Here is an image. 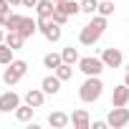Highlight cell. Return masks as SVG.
Returning a JSON list of instances; mask_svg holds the SVG:
<instances>
[{
    "label": "cell",
    "instance_id": "obj_25",
    "mask_svg": "<svg viewBox=\"0 0 129 129\" xmlns=\"http://www.w3.org/2000/svg\"><path fill=\"white\" fill-rule=\"evenodd\" d=\"M51 18H53V23H58V25H66V23H69V18H71V15H66V13H63V10H58V8H56V10H53V15H51Z\"/></svg>",
    "mask_w": 129,
    "mask_h": 129
},
{
    "label": "cell",
    "instance_id": "obj_3",
    "mask_svg": "<svg viewBox=\"0 0 129 129\" xmlns=\"http://www.w3.org/2000/svg\"><path fill=\"white\" fill-rule=\"evenodd\" d=\"M25 74H28V61L13 58L8 66H5V71H3V84H5V86H15Z\"/></svg>",
    "mask_w": 129,
    "mask_h": 129
},
{
    "label": "cell",
    "instance_id": "obj_13",
    "mask_svg": "<svg viewBox=\"0 0 129 129\" xmlns=\"http://www.w3.org/2000/svg\"><path fill=\"white\" fill-rule=\"evenodd\" d=\"M43 101H46V91H43V89H30V91H25V104L41 109Z\"/></svg>",
    "mask_w": 129,
    "mask_h": 129
},
{
    "label": "cell",
    "instance_id": "obj_15",
    "mask_svg": "<svg viewBox=\"0 0 129 129\" xmlns=\"http://www.w3.org/2000/svg\"><path fill=\"white\" fill-rule=\"evenodd\" d=\"M5 43H8L13 51H18V48H23V43H25V36H23L20 30H8V33H5Z\"/></svg>",
    "mask_w": 129,
    "mask_h": 129
},
{
    "label": "cell",
    "instance_id": "obj_22",
    "mask_svg": "<svg viewBox=\"0 0 129 129\" xmlns=\"http://www.w3.org/2000/svg\"><path fill=\"white\" fill-rule=\"evenodd\" d=\"M53 74H56V76H58L61 81H69V79L74 76V66H71V63H66V61H63V63H61V66H58V69H56Z\"/></svg>",
    "mask_w": 129,
    "mask_h": 129
},
{
    "label": "cell",
    "instance_id": "obj_14",
    "mask_svg": "<svg viewBox=\"0 0 129 129\" xmlns=\"http://www.w3.org/2000/svg\"><path fill=\"white\" fill-rule=\"evenodd\" d=\"M58 10H63L66 15H79L81 13V3L79 0H61V3H56Z\"/></svg>",
    "mask_w": 129,
    "mask_h": 129
},
{
    "label": "cell",
    "instance_id": "obj_28",
    "mask_svg": "<svg viewBox=\"0 0 129 129\" xmlns=\"http://www.w3.org/2000/svg\"><path fill=\"white\" fill-rule=\"evenodd\" d=\"M23 5H25V8H36V5H38V0H23Z\"/></svg>",
    "mask_w": 129,
    "mask_h": 129
},
{
    "label": "cell",
    "instance_id": "obj_4",
    "mask_svg": "<svg viewBox=\"0 0 129 129\" xmlns=\"http://www.w3.org/2000/svg\"><path fill=\"white\" fill-rule=\"evenodd\" d=\"M104 69H106V66H104L101 56H99V58H96V56H84V58H79V71H81L84 76H101Z\"/></svg>",
    "mask_w": 129,
    "mask_h": 129
},
{
    "label": "cell",
    "instance_id": "obj_10",
    "mask_svg": "<svg viewBox=\"0 0 129 129\" xmlns=\"http://www.w3.org/2000/svg\"><path fill=\"white\" fill-rule=\"evenodd\" d=\"M126 104H129V86L126 84L114 86V91H111V106H126Z\"/></svg>",
    "mask_w": 129,
    "mask_h": 129
},
{
    "label": "cell",
    "instance_id": "obj_29",
    "mask_svg": "<svg viewBox=\"0 0 129 129\" xmlns=\"http://www.w3.org/2000/svg\"><path fill=\"white\" fill-rule=\"evenodd\" d=\"M8 3H10L13 8H18V5H23V0H8Z\"/></svg>",
    "mask_w": 129,
    "mask_h": 129
},
{
    "label": "cell",
    "instance_id": "obj_27",
    "mask_svg": "<svg viewBox=\"0 0 129 129\" xmlns=\"http://www.w3.org/2000/svg\"><path fill=\"white\" fill-rule=\"evenodd\" d=\"M91 126H94V129H106V126H109V121H106V119H104V121H94Z\"/></svg>",
    "mask_w": 129,
    "mask_h": 129
},
{
    "label": "cell",
    "instance_id": "obj_17",
    "mask_svg": "<svg viewBox=\"0 0 129 129\" xmlns=\"http://www.w3.org/2000/svg\"><path fill=\"white\" fill-rule=\"evenodd\" d=\"M53 10H56L53 0H38V5H36V15H43V18H51Z\"/></svg>",
    "mask_w": 129,
    "mask_h": 129
},
{
    "label": "cell",
    "instance_id": "obj_24",
    "mask_svg": "<svg viewBox=\"0 0 129 129\" xmlns=\"http://www.w3.org/2000/svg\"><path fill=\"white\" fill-rule=\"evenodd\" d=\"M79 3H81V13L86 15H94L99 10V0H79Z\"/></svg>",
    "mask_w": 129,
    "mask_h": 129
},
{
    "label": "cell",
    "instance_id": "obj_20",
    "mask_svg": "<svg viewBox=\"0 0 129 129\" xmlns=\"http://www.w3.org/2000/svg\"><path fill=\"white\" fill-rule=\"evenodd\" d=\"M114 3H116V0H99V10H96V13H99V15H104V18H111V15H114V10H116V8H114Z\"/></svg>",
    "mask_w": 129,
    "mask_h": 129
},
{
    "label": "cell",
    "instance_id": "obj_23",
    "mask_svg": "<svg viewBox=\"0 0 129 129\" xmlns=\"http://www.w3.org/2000/svg\"><path fill=\"white\" fill-rule=\"evenodd\" d=\"M10 61H13V48L3 41V43H0V66H8Z\"/></svg>",
    "mask_w": 129,
    "mask_h": 129
},
{
    "label": "cell",
    "instance_id": "obj_26",
    "mask_svg": "<svg viewBox=\"0 0 129 129\" xmlns=\"http://www.w3.org/2000/svg\"><path fill=\"white\" fill-rule=\"evenodd\" d=\"M10 10H13V5L8 3V0H0V15H8Z\"/></svg>",
    "mask_w": 129,
    "mask_h": 129
},
{
    "label": "cell",
    "instance_id": "obj_18",
    "mask_svg": "<svg viewBox=\"0 0 129 129\" xmlns=\"http://www.w3.org/2000/svg\"><path fill=\"white\" fill-rule=\"evenodd\" d=\"M25 38H30L36 30H38V20H33V18H28V15H23V23H20V28H18Z\"/></svg>",
    "mask_w": 129,
    "mask_h": 129
},
{
    "label": "cell",
    "instance_id": "obj_7",
    "mask_svg": "<svg viewBox=\"0 0 129 129\" xmlns=\"http://www.w3.org/2000/svg\"><path fill=\"white\" fill-rule=\"evenodd\" d=\"M18 106H20V96H18L15 91L0 94V111H3V114H15Z\"/></svg>",
    "mask_w": 129,
    "mask_h": 129
},
{
    "label": "cell",
    "instance_id": "obj_1",
    "mask_svg": "<svg viewBox=\"0 0 129 129\" xmlns=\"http://www.w3.org/2000/svg\"><path fill=\"white\" fill-rule=\"evenodd\" d=\"M104 30H106V18L99 15V13H94L91 20L81 28V33H79V43H81V46H96L99 38L104 36Z\"/></svg>",
    "mask_w": 129,
    "mask_h": 129
},
{
    "label": "cell",
    "instance_id": "obj_19",
    "mask_svg": "<svg viewBox=\"0 0 129 129\" xmlns=\"http://www.w3.org/2000/svg\"><path fill=\"white\" fill-rule=\"evenodd\" d=\"M61 63H63V56H61V53H46V56H43V66H46V69H53V71H56Z\"/></svg>",
    "mask_w": 129,
    "mask_h": 129
},
{
    "label": "cell",
    "instance_id": "obj_2",
    "mask_svg": "<svg viewBox=\"0 0 129 129\" xmlns=\"http://www.w3.org/2000/svg\"><path fill=\"white\" fill-rule=\"evenodd\" d=\"M101 94H104V81H101V76H86V81H84L81 89H79V99H81L84 104H94V101L101 99Z\"/></svg>",
    "mask_w": 129,
    "mask_h": 129
},
{
    "label": "cell",
    "instance_id": "obj_30",
    "mask_svg": "<svg viewBox=\"0 0 129 129\" xmlns=\"http://www.w3.org/2000/svg\"><path fill=\"white\" fill-rule=\"evenodd\" d=\"M5 41V33H3V25H0V43H3Z\"/></svg>",
    "mask_w": 129,
    "mask_h": 129
},
{
    "label": "cell",
    "instance_id": "obj_32",
    "mask_svg": "<svg viewBox=\"0 0 129 129\" xmlns=\"http://www.w3.org/2000/svg\"><path fill=\"white\" fill-rule=\"evenodd\" d=\"M53 3H61V0H53Z\"/></svg>",
    "mask_w": 129,
    "mask_h": 129
},
{
    "label": "cell",
    "instance_id": "obj_16",
    "mask_svg": "<svg viewBox=\"0 0 129 129\" xmlns=\"http://www.w3.org/2000/svg\"><path fill=\"white\" fill-rule=\"evenodd\" d=\"M33 114H36V106H30V104H20V106L15 109V119H18L20 124H28V121L33 119Z\"/></svg>",
    "mask_w": 129,
    "mask_h": 129
},
{
    "label": "cell",
    "instance_id": "obj_6",
    "mask_svg": "<svg viewBox=\"0 0 129 129\" xmlns=\"http://www.w3.org/2000/svg\"><path fill=\"white\" fill-rule=\"evenodd\" d=\"M101 61H104L106 69H119L121 63H124V53L119 48H104L101 51Z\"/></svg>",
    "mask_w": 129,
    "mask_h": 129
},
{
    "label": "cell",
    "instance_id": "obj_11",
    "mask_svg": "<svg viewBox=\"0 0 129 129\" xmlns=\"http://www.w3.org/2000/svg\"><path fill=\"white\" fill-rule=\"evenodd\" d=\"M48 124L53 129H63V126L71 124V114H66V111H51L48 114Z\"/></svg>",
    "mask_w": 129,
    "mask_h": 129
},
{
    "label": "cell",
    "instance_id": "obj_31",
    "mask_svg": "<svg viewBox=\"0 0 129 129\" xmlns=\"http://www.w3.org/2000/svg\"><path fill=\"white\" fill-rule=\"evenodd\" d=\"M124 84H126V86H129V71H126V74H124Z\"/></svg>",
    "mask_w": 129,
    "mask_h": 129
},
{
    "label": "cell",
    "instance_id": "obj_8",
    "mask_svg": "<svg viewBox=\"0 0 129 129\" xmlns=\"http://www.w3.org/2000/svg\"><path fill=\"white\" fill-rule=\"evenodd\" d=\"M61 79L56 76V74H51V76H43V81H41V89L46 91V96H56L58 91H61Z\"/></svg>",
    "mask_w": 129,
    "mask_h": 129
},
{
    "label": "cell",
    "instance_id": "obj_9",
    "mask_svg": "<svg viewBox=\"0 0 129 129\" xmlns=\"http://www.w3.org/2000/svg\"><path fill=\"white\" fill-rule=\"evenodd\" d=\"M71 124H74V129H91V116H89V111H86V109H74Z\"/></svg>",
    "mask_w": 129,
    "mask_h": 129
},
{
    "label": "cell",
    "instance_id": "obj_12",
    "mask_svg": "<svg viewBox=\"0 0 129 129\" xmlns=\"http://www.w3.org/2000/svg\"><path fill=\"white\" fill-rule=\"evenodd\" d=\"M43 33V38L46 41H51V43H56V41H61V36H63V25H58V23H53V18H51V23L41 30Z\"/></svg>",
    "mask_w": 129,
    "mask_h": 129
},
{
    "label": "cell",
    "instance_id": "obj_5",
    "mask_svg": "<svg viewBox=\"0 0 129 129\" xmlns=\"http://www.w3.org/2000/svg\"><path fill=\"white\" fill-rule=\"evenodd\" d=\"M106 121H109L111 129H124V126H129V109H126V106H111Z\"/></svg>",
    "mask_w": 129,
    "mask_h": 129
},
{
    "label": "cell",
    "instance_id": "obj_21",
    "mask_svg": "<svg viewBox=\"0 0 129 129\" xmlns=\"http://www.w3.org/2000/svg\"><path fill=\"white\" fill-rule=\"evenodd\" d=\"M61 56H63V61H66V63H71V66H74V63H79V48H74V46H66V48H63L61 51Z\"/></svg>",
    "mask_w": 129,
    "mask_h": 129
}]
</instances>
